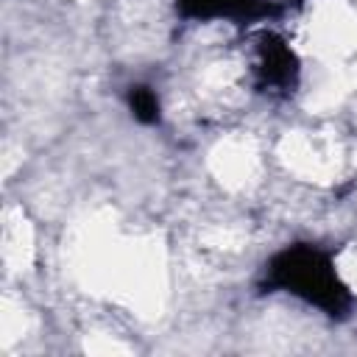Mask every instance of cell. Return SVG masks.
Listing matches in <instances>:
<instances>
[{"instance_id":"cell-1","label":"cell","mask_w":357,"mask_h":357,"mask_svg":"<svg viewBox=\"0 0 357 357\" xmlns=\"http://www.w3.org/2000/svg\"><path fill=\"white\" fill-rule=\"evenodd\" d=\"M268 287H282L304 301L326 310L329 315H343L349 307V293L337 282L329 257L318 248L298 245L279 254L268 271Z\"/></svg>"},{"instance_id":"cell-2","label":"cell","mask_w":357,"mask_h":357,"mask_svg":"<svg viewBox=\"0 0 357 357\" xmlns=\"http://www.w3.org/2000/svg\"><path fill=\"white\" fill-rule=\"evenodd\" d=\"M178 8L190 17H229V20H254L271 14L265 0H176Z\"/></svg>"},{"instance_id":"cell-3","label":"cell","mask_w":357,"mask_h":357,"mask_svg":"<svg viewBox=\"0 0 357 357\" xmlns=\"http://www.w3.org/2000/svg\"><path fill=\"white\" fill-rule=\"evenodd\" d=\"M259 73H262L265 86H287V84H293V75H296L293 53H290L284 45L271 42V45L262 50Z\"/></svg>"},{"instance_id":"cell-4","label":"cell","mask_w":357,"mask_h":357,"mask_svg":"<svg viewBox=\"0 0 357 357\" xmlns=\"http://www.w3.org/2000/svg\"><path fill=\"white\" fill-rule=\"evenodd\" d=\"M128 103L137 120L142 123H156L159 120V100L148 86H131L128 92Z\"/></svg>"}]
</instances>
